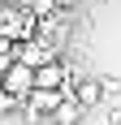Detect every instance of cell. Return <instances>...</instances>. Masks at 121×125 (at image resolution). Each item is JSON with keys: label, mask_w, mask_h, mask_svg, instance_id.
Returning a JSON list of instances; mask_svg holds the SVG:
<instances>
[{"label": "cell", "mask_w": 121, "mask_h": 125, "mask_svg": "<svg viewBox=\"0 0 121 125\" xmlns=\"http://www.w3.org/2000/svg\"><path fill=\"white\" fill-rule=\"evenodd\" d=\"M78 78V69H69L65 61H48L35 69V86L39 91H69V82Z\"/></svg>", "instance_id": "obj_1"}, {"label": "cell", "mask_w": 121, "mask_h": 125, "mask_svg": "<svg viewBox=\"0 0 121 125\" xmlns=\"http://www.w3.org/2000/svg\"><path fill=\"white\" fill-rule=\"evenodd\" d=\"M13 61H22L26 69H39V65L56 61V48L48 39H22V43H13Z\"/></svg>", "instance_id": "obj_2"}, {"label": "cell", "mask_w": 121, "mask_h": 125, "mask_svg": "<svg viewBox=\"0 0 121 125\" xmlns=\"http://www.w3.org/2000/svg\"><path fill=\"white\" fill-rule=\"evenodd\" d=\"M0 91H9L13 99H26L30 91H35V69H26L22 61H13L4 73H0Z\"/></svg>", "instance_id": "obj_3"}, {"label": "cell", "mask_w": 121, "mask_h": 125, "mask_svg": "<svg viewBox=\"0 0 121 125\" xmlns=\"http://www.w3.org/2000/svg\"><path fill=\"white\" fill-rule=\"evenodd\" d=\"M69 95H73L78 104H82L86 112L104 104V91H99V78H91V73H78V78H73V82H69Z\"/></svg>", "instance_id": "obj_4"}, {"label": "cell", "mask_w": 121, "mask_h": 125, "mask_svg": "<svg viewBox=\"0 0 121 125\" xmlns=\"http://www.w3.org/2000/svg\"><path fill=\"white\" fill-rule=\"evenodd\" d=\"M60 95H69V91H30L26 99H17V108H26V116H52V108L60 104Z\"/></svg>", "instance_id": "obj_5"}, {"label": "cell", "mask_w": 121, "mask_h": 125, "mask_svg": "<svg viewBox=\"0 0 121 125\" xmlns=\"http://www.w3.org/2000/svg\"><path fill=\"white\" fill-rule=\"evenodd\" d=\"M82 116H86V108L73 99V95H60V104L52 108V121H56V125H78Z\"/></svg>", "instance_id": "obj_6"}, {"label": "cell", "mask_w": 121, "mask_h": 125, "mask_svg": "<svg viewBox=\"0 0 121 125\" xmlns=\"http://www.w3.org/2000/svg\"><path fill=\"white\" fill-rule=\"evenodd\" d=\"M17 9H26V13H35V17H43V13H56V9H60V0H17Z\"/></svg>", "instance_id": "obj_7"}, {"label": "cell", "mask_w": 121, "mask_h": 125, "mask_svg": "<svg viewBox=\"0 0 121 125\" xmlns=\"http://www.w3.org/2000/svg\"><path fill=\"white\" fill-rule=\"evenodd\" d=\"M9 65H13V43H9L4 35H0V73H4Z\"/></svg>", "instance_id": "obj_8"}, {"label": "cell", "mask_w": 121, "mask_h": 125, "mask_svg": "<svg viewBox=\"0 0 121 125\" xmlns=\"http://www.w3.org/2000/svg\"><path fill=\"white\" fill-rule=\"evenodd\" d=\"M13 108H17V99H13L9 91H0V116H9V112H13Z\"/></svg>", "instance_id": "obj_9"}]
</instances>
